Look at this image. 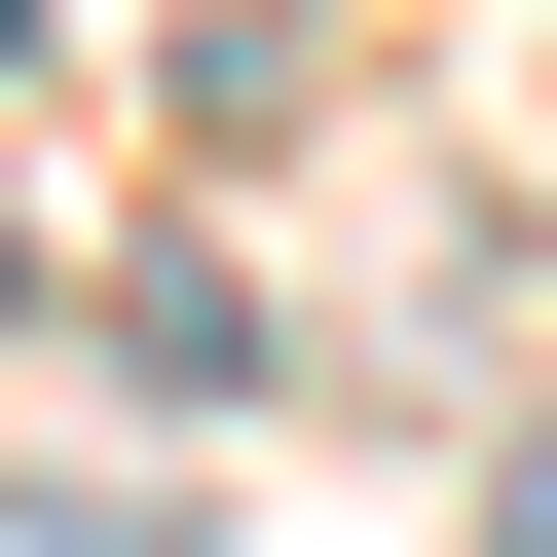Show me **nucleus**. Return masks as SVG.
Here are the masks:
<instances>
[{
    "instance_id": "f257e3e1",
    "label": "nucleus",
    "mask_w": 557,
    "mask_h": 557,
    "mask_svg": "<svg viewBox=\"0 0 557 557\" xmlns=\"http://www.w3.org/2000/svg\"><path fill=\"white\" fill-rule=\"evenodd\" d=\"M483 557H557V446H520V483H483Z\"/></svg>"
},
{
    "instance_id": "f03ea898",
    "label": "nucleus",
    "mask_w": 557,
    "mask_h": 557,
    "mask_svg": "<svg viewBox=\"0 0 557 557\" xmlns=\"http://www.w3.org/2000/svg\"><path fill=\"white\" fill-rule=\"evenodd\" d=\"M0 38H38V0H0Z\"/></svg>"
}]
</instances>
